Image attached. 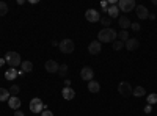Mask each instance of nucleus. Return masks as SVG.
Returning <instances> with one entry per match:
<instances>
[{"instance_id": "7c9ffc66", "label": "nucleus", "mask_w": 157, "mask_h": 116, "mask_svg": "<svg viewBox=\"0 0 157 116\" xmlns=\"http://www.w3.org/2000/svg\"><path fill=\"white\" fill-rule=\"evenodd\" d=\"M41 116H54V113H52V111H49V110H43Z\"/></svg>"}, {"instance_id": "c756f323", "label": "nucleus", "mask_w": 157, "mask_h": 116, "mask_svg": "<svg viewBox=\"0 0 157 116\" xmlns=\"http://www.w3.org/2000/svg\"><path fill=\"white\" fill-rule=\"evenodd\" d=\"M101 6H102V9L107 13V8H109V2H105V0H104V2H101Z\"/></svg>"}, {"instance_id": "9b49d317", "label": "nucleus", "mask_w": 157, "mask_h": 116, "mask_svg": "<svg viewBox=\"0 0 157 116\" xmlns=\"http://www.w3.org/2000/svg\"><path fill=\"white\" fill-rule=\"evenodd\" d=\"M135 11H137V17L141 19V21L148 19V16H149V11H148V8L145 5H137L135 6Z\"/></svg>"}, {"instance_id": "2eb2a0df", "label": "nucleus", "mask_w": 157, "mask_h": 116, "mask_svg": "<svg viewBox=\"0 0 157 116\" xmlns=\"http://www.w3.org/2000/svg\"><path fill=\"white\" fill-rule=\"evenodd\" d=\"M21 104H22V102H21V99H19L17 96H11L10 100H8V105H10L13 110H19V108H21Z\"/></svg>"}, {"instance_id": "a211bd4d", "label": "nucleus", "mask_w": 157, "mask_h": 116, "mask_svg": "<svg viewBox=\"0 0 157 116\" xmlns=\"http://www.w3.org/2000/svg\"><path fill=\"white\" fill-rule=\"evenodd\" d=\"M16 77H19V75H17V71H16L14 68H10V69L5 72V79H6V80H14Z\"/></svg>"}, {"instance_id": "b1692460", "label": "nucleus", "mask_w": 157, "mask_h": 116, "mask_svg": "<svg viewBox=\"0 0 157 116\" xmlns=\"http://www.w3.org/2000/svg\"><path fill=\"white\" fill-rule=\"evenodd\" d=\"M118 38H120L121 43H126V41L129 39V33H127L126 30H121L120 33H118Z\"/></svg>"}, {"instance_id": "4468645a", "label": "nucleus", "mask_w": 157, "mask_h": 116, "mask_svg": "<svg viewBox=\"0 0 157 116\" xmlns=\"http://www.w3.org/2000/svg\"><path fill=\"white\" fill-rule=\"evenodd\" d=\"M120 8H118V5H110L107 8V16L110 19H116V17H120Z\"/></svg>"}, {"instance_id": "1a4fd4ad", "label": "nucleus", "mask_w": 157, "mask_h": 116, "mask_svg": "<svg viewBox=\"0 0 157 116\" xmlns=\"http://www.w3.org/2000/svg\"><path fill=\"white\" fill-rule=\"evenodd\" d=\"M44 66H46V71H47V72L57 74V72H58V68H60V63H57L55 60H47Z\"/></svg>"}, {"instance_id": "423d86ee", "label": "nucleus", "mask_w": 157, "mask_h": 116, "mask_svg": "<svg viewBox=\"0 0 157 116\" xmlns=\"http://www.w3.org/2000/svg\"><path fill=\"white\" fill-rule=\"evenodd\" d=\"M30 110H32V113H43L44 104L41 102V99H39V97H33L32 102H30Z\"/></svg>"}, {"instance_id": "6e6552de", "label": "nucleus", "mask_w": 157, "mask_h": 116, "mask_svg": "<svg viewBox=\"0 0 157 116\" xmlns=\"http://www.w3.org/2000/svg\"><path fill=\"white\" fill-rule=\"evenodd\" d=\"M101 50H102V44L96 39V41H91L90 46H88V52L91 55H99L101 54Z\"/></svg>"}, {"instance_id": "cd10ccee", "label": "nucleus", "mask_w": 157, "mask_h": 116, "mask_svg": "<svg viewBox=\"0 0 157 116\" xmlns=\"http://www.w3.org/2000/svg\"><path fill=\"white\" fill-rule=\"evenodd\" d=\"M124 47V43H121L120 39H118V41H113V50H116V52H118V50H121Z\"/></svg>"}, {"instance_id": "473e14b6", "label": "nucleus", "mask_w": 157, "mask_h": 116, "mask_svg": "<svg viewBox=\"0 0 157 116\" xmlns=\"http://www.w3.org/2000/svg\"><path fill=\"white\" fill-rule=\"evenodd\" d=\"M14 116H25V114H24V113H22L21 110H16V113H14Z\"/></svg>"}, {"instance_id": "4be33fe9", "label": "nucleus", "mask_w": 157, "mask_h": 116, "mask_svg": "<svg viewBox=\"0 0 157 116\" xmlns=\"http://www.w3.org/2000/svg\"><path fill=\"white\" fill-rule=\"evenodd\" d=\"M145 94H146V89L143 86H137V88H134V91H132V96H135V97H141Z\"/></svg>"}, {"instance_id": "412c9836", "label": "nucleus", "mask_w": 157, "mask_h": 116, "mask_svg": "<svg viewBox=\"0 0 157 116\" xmlns=\"http://www.w3.org/2000/svg\"><path fill=\"white\" fill-rule=\"evenodd\" d=\"M11 94L6 88H0V102H5V100H10Z\"/></svg>"}, {"instance_id": "72a5a7b5", "label": "nucleus", "mask_w": 157, "mask_h": 116, "mask_svg": "<svg viewBox=\"0 0 157 116\" xmlns=\"http://www.w3.org/2000/svg\"><path fill=\"white\" fill-rule=\"evenodd\" d=\"M71 85V80L69 79H64V86H69Z\"/></svg>"}, {"instance_id": "f8f14e48", "label": "nucleus", "mask_w": 157, "mask_h": 116, "mask_svg": "<svg viewBox=\"0 0 157 116\" xmlns=\"http://www.w3.org/2000/svg\"><path fill=\"white\" fill-rule=\"evenodd\" d=\"M140 46V41L137 39V38H129V39L124 43V47L129 50V52H134V50H137Z\"/></svg>"}, {"instance_id": "6ab92c4d", "label": "nucleus", "mask_w": 157, "mask_h": 116, "mask_svg": "<svg viewBox=\"0 0 157 116\" xmlns=\"http://www.w3.org/2000/svg\"><path fill=\"white\" fill-rule=\"evenodd\" d=\"M21 68H22V71L27 74V72H32L33 71V63L32 61H22V64H21Z\"/></svg>"}, {"instance_id": "2f4dec72", "label": "nucleus", "mask_w": 157, "mask_h": 116, "mask_svg": "<svg viewBox=\"0 0 157 116\" xmlns=\"http://www.w3.org/2000/svg\"><path fill=\"white\" fill-rule=\"evenodd\" d=\"M151 110H152V107H151V105H146V107H145V113H148V114H149V113H151Z\"/></svg>"}, {"instance_id": "a878e982", "label": "nucleus", "mask_w": 157, "mask_h": 116, "mask_svg": "<svg viewBox=\"0 0 157 116\" xmlns=\"http://www.w3.org/2000/svg\"><path fill=\"white\" fill-rule=\"evenodd\" d=\"M8 13V5L5 2H0V16H5Z\"/></svg>"}, {"instance_id": "39448f33", "label": "nucleus", "mask_w": 157, "mask_h": 116, "mask_svg": "<svg viewBox=\"0 0 157 116\" xmlns=\"http://www.w3.org/2000/svg\"><path fill=\"white\" fill-rule=\"evenodd\" d=\"M132 91H134V88L130 86L129 82H121L120 85H118V93H120L123 97H129V96H132Z\"/></svg>"}, {"instance_id": "20e7f679", "label": "nucleus", "mask_w": 157, "mask_h": 116, "mask_svg": "<svg viewBox=\"0 0 157 116\" xmlns=\"http://www.w3.org/2000/svg\"><path fill=\"white\" fill-rule=\"evenodd\" d=\"M135 6H137L135 0H120L118 2V8L121 13H130L132 9H135Z\"/></svg>"}, {"instance_id": "c9c22d12", "label": "nucleus", "mask_w": 157, "mask_h": 116, "mask_svg": "<svg viewBox=\"0 0 157 116\" xmlns=\"http://www.w3.org/2000/svg\"><path fill=\"white\" fill-rule=\"evenodd\" d=\"M148 19H151V21H154V19H155V14H151V13H149V16H148Z\"/></svg>"}, {"instance_id": "f704fd0d", "label": "nucleus", "mask_w": 157, "mask_h": 116, "mask_svg": "<svg viewBox=\"0 0 157 116\" xmlns=\"http://www.w3.org/2000/svg\"><path fill=\"white\" fill-rule=\"evenodd\" d=\"M5 63H6V61H5V58H0V68H2Z\"/></svg>"}, {"instance_id": "dca6fc26", "label": "nucleus", "mask_w": 157, "mask_h": 116, "mask_svg": "<svg viewBox=\"0 0 157 116\" xmlns=\"http://www.w3.org/2000/svg\"><path fill=\"white\" fill-rule=\"evenodd\" d=\"M118 24H120V27L123 30H126V28L130 27V24H132V22H130V19L127 16H120V17H118Z\"/></svg>"}, {"instance_id": "ddd939ff", "label": "nucleus", "mask_w": 157, "mask_h": 116, "mask_svg": "<svg viewBox=\"0 0 157 116\" xmlns=\"http://www.w3.org/2000/svg\"><path fill=\"white\" fill-rule=\"evenodd\" d=\"M61 96H63L64 100H72L75 97V91H74L72 88H69V86H64L63 91H61Z\"/></svg>"}, {"instance_id": "f3484780", "label": "nucleus", "mask_w": 157, "mask_h": 116, "mask_svg": "<svg viewBox=\"0 0 157 116\" xmlns=\"http://www.w3.org/2000/svg\"><path fill=\"white\" fill-rule=\"evenodd\" d=\"M88 91H90V93H93V94L99 93V91H101V85H99L96 80H91V82H88Z\"/></svg>"}, {"instance_id": "f03ea898", "label": "nucleus", "mask_w": 157, "mask_h": 116, "mask_svg": "<svg viewBox=\"0 0 157 116\" xmlns=\"http://www.w3.org/2000/svg\"><path fill=\"white\" fill-rule=\"evenodd\" d=\"M5 61H6V64H10V68H14V69L22 64L21 55H19L17 52H6V55H5Z\"/></svg>"}, {"instance_id": "c85d7f7f", "label": "nucleus", "mask_w": 157, "mask_h": 116, "mask_svg": "<svg viewBox=\"0 0 157 116\" xmlns=\"http://www.w3.org/2000/svg\"><path fill=\"white\" fill-rule=\"evenodd\" d=\"M130 28H132L134 32H140L141 27H140V24H138V22H132V24H130Z\"/></svg>"}, {"instance_id": "7ed1b4c3", "label": "nucleus", "mask_w": 157, "mask_h": 116, "mask_svg": "<svg viewBox=\"0 0 157 116\" xmlns=\"http://www.w3.org/2000/svg\"><path fill=\"white\" fill-rule=\"evenodd\" d=\"M58 49L61 54H72L74 52V41L69 39V38H64L63 41H60Z\"/></svg>"}, {"instance_id": "393cba45", "label": "nucleus", "mask_w": 157, "mask_h": 116, "mask_svg": "<svg viewBox=\"0 0 157 116\" xmlns=\"http://www.w3.org/2000/svg\"><path fill=\"white\" fill-rule=\"evenodd\" d=\"M19 89H21V88H19L17 85H13V86H10L8 91H10L11 96H17V94H19Z\"/></svg>"}, {"instance_id": "bb28decb", "label": "nucleus", "mask_w": 157, "mask_h": 116, "mask_svg": "<svg viewBox=\"0 0 157 116\" xmlns=\"http://www.w3.org/2000/svg\"><path fill=\"white\" fill-rule=\"evenodd\" d=\"M102 25H105V28H109V25H110V22H112V19L109 17V16H104V17H101V21H99Z\"/></svg>"}, {"instance_id": "f257e3e1", "label": "nucleus", "mask_w": 157, "mask_h": 116, "mask_svg": "<svg viewBox=\"0 0 157 116\" xmlns=\"http://www.w3.org/2000/svg\"><path fill=\"white\" fill-rule=\"evenodd\" d=\"M118 33L113 30V28H102L99 33H98V41L102 44V43H113L116 39Z\"/></svg>"}, {"instance_id": "aec40b11", "label": "nucleus", "mask_w": 157, "mask_h": 116, "mask_svg": "<svg viewBox=\"0 0 157 116\" xmlns=\"http://www.w3.org/2000/svg\"><path fill=\"white\" fill-rule=\"evenodd\" d=\"M68 69H69V68H68V64H66V63H61L57 74L61 77V79H64V77H66V74H68Z\"/></svg>"}, {"instance_id": "0eeeda50", "label": "nucleus", "mask_w": 157, "mask_h": 116, "mask_svg": "<svg viewBox=\"0 0 157 116\" xmlns=\"http://www.w3.org/2000/svg\"><path fill=\"white\" fill-rule=\"evenodd\" d=\"M85 19L88 22H99L101 21V14L96 9H86L85 11Z\"/></svg>"}, {"instance_id": "9d476101", "label": "nucleus", "mask_w": 157, "mask_h": 116, "mask_svg": "<svg viewBox=\"0 0 157 116\" xmlns=\"http://www.w3.org/2000/svg\"><path fill=\"white\" fill-rule=\"evenodd\" d=\"M80 77L85 82H91V80H93V77H94V72H93V69H91L90 66H85L80 71Z\"/></svg>"}, {"instance_id": "5701e85b", "label": "nucleus", "mask_w": 157, "mask_h": 116, "mask_svg": "<svg viewBox=\"0 0 157 116\" xmlns=\"http://www.w3.org/2000/svg\"><path fill=\"white\" fill-rule=\"evenodd\" d=\"M146 102H148V105H155L157 104V94L155 93H152V94H148V97H146Z\"/></svg>"}, {"instance_id": "e433bc0d", "label": "nucleus", "mask_w": 157, "mask_h": 116, "mask_svg": "<svg viewBox=\"0 0 157 116\" xmlns=\"http://www.w3.org/2000/svg\"><path fill=\"white\" fill-rule=\"evenodd\" d=\"M152 3H154V5L157 6V0H152Z\"/></svg>"}]
</instances>
